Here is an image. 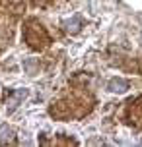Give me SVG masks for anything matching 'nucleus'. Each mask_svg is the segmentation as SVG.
Masks as SVG:
<instances>
[{
  "label": "nucleus",
  "mask_w": 142,
  "mask_h": 147,
  "mask_svg": "<svg viewBox=\"0 0 142 147\" xmlns=\"http://www.w3.org/2000/svg\"><path fill=\"white\" fill-rule=\"evenodd\" d=\"M138 22H142V14H138Z\"/></svg>",
  "instance_id": "39448f33"
},
{
  "label": "nucleus",
  "mask_w": 142,
  "mask_h": 147,
  "mask_svg": "<svg viewBox=\"0 0 142 147\" xmlns=\"http://www.w3.org/2000/svg\"><path fill=\"white\" fill-rule=\"evenodd\" d=\"M78 25H80V18L76 16V18H72V22H68V31H78Z\"/></svg>",
  "instance_id": "20e7f679"
},
{
  "label": "nucleus",
  "mask_w": 142,
  "mask_h": 147,
  "mask_svg": "<svg viewBox=\"0 0 142 147\" xmlns=\"http://www.w3.org/2000/svg\"><path fill=\"white\" fill-rule=\"evenodd\" d=\"M107 89H109V91H113V93H125V91L128 89V81L123 80V78H113V80L109 81Z\"/></svg>",
  "instance_id": "f257e3e1"
},
{
  "label": "nucleus",
  "mask_w": 142,
  "mask_h": 147,
  "mask_svg": "<svg viewBox=\"0 0 142 147\" xmlns=\"http://www.w3.org/2000/svg\"><path fill=\"white\" fill-rule=\"evenodd\" d=\"M25 97H27V91H25V89H22V91H18V93L14 95V99L10 101L8 112H12V110H16V109H18V107H20V103H22V101L25 99Z\"/></svg>",
  "instance_id": "f03ea898"
},
{
  "label": "nucleus",
  "mask_w": 142,
  "mask_h": 147,
  "mask_svg": "<svg viewBox=\"0 0 142 147\" xmlns=\"http://www.w3.org/2000/svg\"><path fill=\"white\" fill-rule=\"evenodd\" d=\"M23 68L27 70V74H29V76H33V74L37 72L39 64H37V60H23Z\"/></svg>",
  "instance_id": "7ed1b4c3"
}]
</instances>
